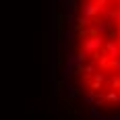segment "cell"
<instances>
[{
    "label": "cell",
    "instance_id": "obj_1",
    "mask_svg": "<svg viewBox=\"0 0 120 120\" xmlns=\"http://www.w3.org/2000/svg\"><path fill=\"white\" fill-rule=\"evenodd\" d=\"M56 93L95 112L120 110V0H54Z\"/></svg>",
    "mask_w": 120,
    "mask_h": 120
}]
</instances>
